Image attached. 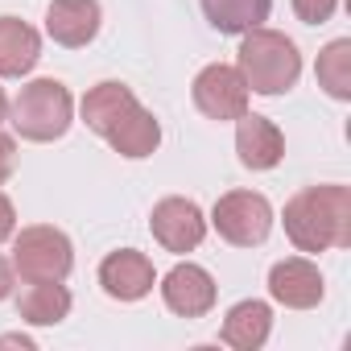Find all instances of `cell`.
I'll use <instances>...</instances> for the list:
<instances>
[{
  "mask_svg": "<svg viewBox=\"0 0 351 351\" xmlns=\"http://www.w3.org/2000/svg\"><path fill=\"white\" fill-rule=\"evenodd\" d=\"M83 120H87V128H95L124 157H149L157 149V141H161L157 120L136 104V95L124 83L91 87L87 99H83Z\"/></svg>",
  "mask_w": 351,
  "mask_h": 351,
  "instance_id": "1",
  "label": "cell"
},
{
  "mask_svg": "<svg viewBox=\"0 0 351 351\" xmlns=\"http://www.w3.org/2000/svg\"><path fill=\"white\" fill-rule=\"evenodd\" d=\"M285 232L302 252L343 248L351 240V191L310 186L285 203Z\"/></svg>",
  "mask_w": 351,
  "mask_h": 351,
  "instance_id": "2",
  "label": "cell"
},
{
  "mask_svg": "<svg viewBox=\"0 0 351 351\" xmlns=\"http://www.w3.org/2000/svg\"><path fill=\"white\" fill-rule=\"evenodd\" d=\"M298 71H302V58H298V46L285 38V34H273V29H248L244 46H240V75L252 91L261 95H281L298 83Z\"/></svg>",
  "mask_w": 351,
  "mask_h": 351,
  "instance_id": "3",
  "label": "cell"
},
{
  "mask_svg": "<svg viewBox=\"0 0 351 351\" xmlns=\"http://www.w3.org/2000/svg\"><path fill=\"white\" fill-rule=\"evenodd\" d=\"M13 128L25 141H54L71 128V91L54 79H38L21 87L13 99Z\"/></svg>",
  "mask_w": 351,
  "mask_h": 351,
  "instance_id": "4",
  "label": "cell"
},
{
  "mask_svg": "<svg viewBox=\"0 0 351 351\" xmlns=\"http://www.w3.org/2000/svg\"><path fill=\"white\" fill-rule=\"evenodd\" d=\"M75 256H71V240L58 228H25L13 244V269L21 273V281H62L71 273Z\"/></svg>",
  "mask_w": 351,
  "mask_h": 351,
  "instance_id": "5",
  "label": "cell"
},
{
  "mask_svg": "<svg viewBox=\"0 0 351 351\" xmlns=\"http://www.w3.org/2000/svg\"><path fill=\"white\" fill-rule=\"evenodd\" d=\"M215 228L228 244H240V248H252V244H265L269 228H273V211L265 203V195H252V191H232L215 203Z\"/></svg>",
  "mask_w": 351,
  "mask_h": 351,
  "instance_id": "6",
  "label": "cell"
},
{
  "mask_svg": "<svg viewBox=\"0 0 351 351\" xmlns=\"http://www.w3.org/2000/svg\"><path fill=\"white\" fill-rule=\"evenodd\" d=\"M195 104L211 120H240L248 112V83L236 66L215 62L195 79Z\"/></svg>",
  "mask_w": 351,
  "mask_h": 351,
  "instance_id": "7",
  "label": "cell"
},
{
  "mask_svg": "<svg viewBox=\"0 0 351 351\" xmlns=\"http://www.w3.org/2000/svg\"><path fill=\"white\" fill-rule=\"evenodd\" d=\"M149 228H153V236L161 240V248H169V252H191V248H199V240L207 236L203 211H199L191 199H161V203L153 207Z\"/></svg>",
  "mask_w": 351,
  "mask_h": 351,
  "instance_id": "8",
  "label": "cell"
},
{
  "mask_svg": "<svg viewBox=\"0 0 351 351\" xmlns=\"http://www.w3.org/2000/svg\"><path fill=\"white\" fill-rule=\"evenodd\" d=\"M161 298L173 314H182V318H199L215 306V281L207 269L199 265H178V269H169L165 285H161Z\"/></svg>",
  "mask_w": 351,
  "mask_h": 351,
  "instance_id": "9",
  "label": "cell"
},
{
  "mask_svg": "<svg viewBox=\"0 0 351 351\" xmlns=\"http://www.w3.org/2000/svg\"><path fill=\"white\" fill-rule=\"evenodd\" d=\"M99 285L120 302H136V298H145L153 289V265H149L145 252L120 248L99 265Z\"/></svg>",
  "mask_w": 351,
  "mask_h": 351,
  "instance_id": "10",
  "label": "cell"
},
{
  "mask_svg": "<svg viewBox=\"0 0 351 351\" xmlns=\"http://www.w3.org/2000/svg\"><path fill=\"white\" fill-rule=\"evenodd\" d=\"M269 289H273L277 302H285V306H293V310H310V306H318V298H322V277H318V269H314L310 261L289 256V261L273 265Z\"/></svg>",
  "mask_w": 351,
  "mask_h": 351,
  "instance_id": "11",
  "label": "cell"
},
{
  "mask_svg": "<svg viewBox=\"0 0 351 351\" xmlns=\"http://www.w3.org/2000/svg\"><path fill=\"white\" fill-rule=\"evenodd\" d=\"M46 29L58 46H87L99 34V5L95 0H54L46 13Z\"/></svg>",
  "mask_w": 351,
  "mask_h": 351,
  "instance_id": "12",
  "label": "cell"
},
{
  "mask_svg": "<svg viewBox=\"0 0 351 351\" xmlns=\"http://www.w3.org/2000/svg\"><path fill=\"white\" fill-rule=\"evenodd\" d=\"M236 149H240V161L248 169H273L281 161V153H285V136H281V128L273 120L244 112L240 132H236Z\"/></svg>",
  "mask_w": 351,
  "mask_h": 351,
  "instance_id": "13",
  "label": "cell"
},
{
  "mask_svg": "<svg viewBox=\"0 0 351 351\" xmlns=\"http://www.w3.org/2000/svg\"><path fill=\"white\" fill-rule=\"evenodd\" d=\"M38 50H42V46H38V34H34L25 21H17V17H0V75L17 79V75L34 71Z\"/></svg>",
  "mask_w": 351,
  "mask_h": 351,
  "instance_id": "14",
  "label": "cell"
},
{
  "mask_svg": "<svg viewBox=\"0 0 351 351\" xmlns=\"http://www.w3.org/2000/svg\"><path fill=\"white\" fill-rule=\"evenodd\" d=\"M17 310L25 322H62L66 310H71V293L58 285V281H25L21 293H17Z\"/></svg>",
  "mask_w": 351,
  "mask_h": 351,
  "instance_id": "15",
  "label": "cell"
},
{
  "mask_svg": "<svg viewBox=\"0 0 351 351\" xmlns=\"http://www.w3.org/2000/svg\"><path fill=\"white\" fill-rule=\"evenodd\" d=\"M269 326H273V314H269L265 302H240V306H232V314L223 318L219 339L232 343V347H240V351H252V347H261V343L269 339Z\"/></svg>",
  "mask_w": 351,
  "mask_h": 351,
  "instance_id": "16",
  "label": "cell"
},
{
  "mask_svg": "<svg viewBox=\"0 0 351 351\" xmlns=\"http://www.w3.org/2000/svg\"><path fill=\"white\" fill-rule=\"evenodd\" d=\"M273 9V0H203V13L219 34H248Z\"/></svg>",
  "mask_w": 351,
  "mask_h": 351,
  "instance_id": "17",
  "label": "cell"
},
{
  "mask_svg": "<svg viewBox=\"0 0 351 351\" xmlns=\"http://www.w3.org/2000/svg\"><path fill=\"white\" fill-rule=\"evenodd\" d=\"M318 83L335 99H347L351 95V42H330L318 54Z\"/></svg>",
  "mask_w": 351,
  "mask_h": 351,
  "instance_id": "18",
  "label": "cell"
},
{
  "mask_svg": "<svg viewBox=\"0 0 351 351\" xmlns=\"http://www.w3.org/2000/svg\"><path fill=\"white\" fill-rule=\"evenodd\" d=\"M339 0H293V13L306 21V25H322L330 13H335Z\"/></svg>",
  "mask_w": 351,
  "mask_h": 351,
  "instance_id": "19",
  "label": "cell"
},
{
  "mask_svg": "<svg viewBox=\"0 0 351 351\" xmlns=\"http://www.w3.org/2000/svg\"><path fill=\"white\" fill-rule=\"evenodd\" d=\"M13 169H17V145H13V136L0 132V182L13 178Z\"/></svg>",
  "mask_w": 351,
  "mask_h": 351,
  "instance_id": "20",
  "label": "cell"
},
{
  "mask_svg": "<svg viewBox=\"0 0 351 351\" xmlns=\"http://www.w3.org/2000/svg\"><path fill=\"white\" fill-rule=\"evenodd\" d=\"M13 228H17V211H13V203L5 195H0V240H9Z\"/></svg>",
  "mask_w": 351,
  "mask_h": 351,
  "instance_id": "21",
  "label": "cell"
},
{
  "mask_svg": "<svg viewBox=\"0 0 351 351\" xmlns=\"http://www.w3.org/2000/svg\"><path fill=\"white\" fill-rule=\"evenodd\" d=\"M9 289H13V265L0 256V298H9Z\"/></svg>",
  "mask_w": 351,
  "mask_h": 351,
  "instance_id": "22",
  "label": "cell"
},
{
  "mask_svg": "<svg viewBox=\"0 0 351 351\" xmlns=\"http://www.w3.org/2000/svg\"><path fill=\"white\" fill-rule=\"evenodd\" d=\"M5 112H9V99H5V91H0V120H5Z\"/></svg>",
  "mask_w": 351,
  "mask_h": 351,
  "instance_id": "23",
  "label": "cell"
}]
</instances>
